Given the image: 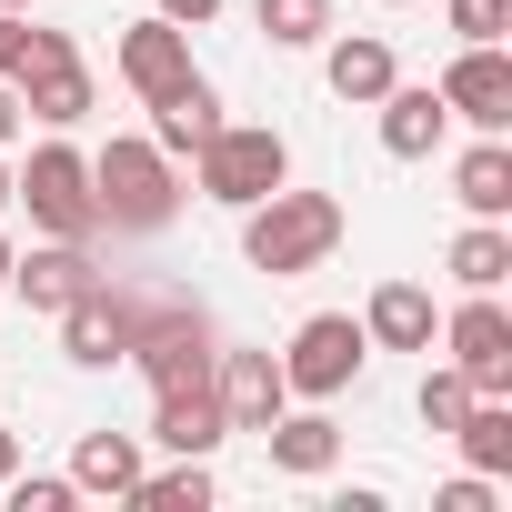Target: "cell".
Listing matches in <instances>:
<instances>
[{
	"instance_id": "cell-1",
	"label": "cell",
	"mask_w": 512,
	"mask_h": 512,
	"mask_svg": "<svg viewBox=\"0 0 512 512\" xmlns=\"http://www.w3.org/2000/svg\"><path fill=\"white\" fill-rule=\"evenodd\" d=\"M332 251H342V201L332 191H262V201L241 211V262L272 272V282L322 272Z\"/></svg>"
},
{
	"instance_id": "cell-2",
	"label": "cell",
	"mask_w": 512,
	"mask_h": 512,
	"mask_svg": "<svg viewBox=\"0 0 512 512\" xmlns=\"http://www.w3.org/2000/svg\"><path fill=\"white\" fill-rule=\"evenodd\" d=\"M91 201H101V231H171V211H181L171 151L161 141H111L91 161Z\"/></svg>"
},
{
	"instance_id": "cell-3",
	"label": "cell",
	"mask_w": 512,
	"mask_h": 512,
	"mask_svg": "<svg viewBox=\"0 0 512 512\" xmlns=\"http://www.w3.org/2000/svg\"><path fill=\"white\" fill-rule=\"evenodd\" d=\"M191 161H201V201H221V211H251L262 191H282V181H292V141H282V131H262V121H221Z\"/></svg>"
},
{
	"instance_id": "cell-4",
	"label": "cell",
	"mask_w": 512,
	"mask_h": 512,
	"mask_svg": "<svg viewBox=\"0 0 512 512\" xmlns=\"http://www.w3.org/2000/svg\"><path fill=\"white\" fill-rule=\"evenodd\" d=\"M131 362L151 372V392H211V362H221L211 312H201V302H141V342H131Z\"/></svg>"
},
{
	"instance_id": "cell-5",
	"label": "cell",
	"mask_w": 512,
	"mask_h": 512,
	"mask_svg": "<svg viewBox=\"0 0 512 512\" xmlns=\"http://www.w3.org/2000/svg\"><path fill=\"white\" fill-rule=\"evenodd\" d=\"M11 201H31V221L51 241H91L101 231V201H91V161L71 141H41L21 171H11Z\"/></svg>"
},
{
	"instance_id": "cell-6",
	"label": "cell",
	"mask_w": 512,
	"mask_h": 512,
	"mask_svg": "<svg viewBox=\"0 0 512 512\" xmlns=\"http://www.w3.org/2000/svg\"><path fill=\"white\" fill-rule=\"evenodd\" d=\"M362 362H372V332L352 312H312L292 332V352H282V382H292V402H332V392L362 382Z\"/></svg>"
},
{
	"instance_id": "cell-7",
	"label": "cell",
	"mask_w": 512,
	"mask_h": 512,
	"mask_svg": "<svg viewBox=\"0 0 512 512\" xmlns=\"http://www.w3.org/2000/svg\"><path fill=\"white\" fill-rule=\"evenodd\" d=\"M11 91H21V111H31V121H51V131L91 121V61L71 51V31H31V41H21Z\"/></svg>"
},
{
	"instance_id": "cell-8",
	"label": "cell",
	"mask_w": 512,
	"mask_h": 512,
	"mask_svg": "<svg viewBox=\"0 0 512 512\" xmlns=\"http://www.w3.org/2000/svg\"><path fill=\"white\" fill-rule=\"evenodd\" d=\"M131 342H141V302L131 292H111V272L61 312V352L81 362V372H111V362H131Z\"/></svg>"
},
{
	"instance_id": "cell-9",
	"label": "cell",
	"mask_w": 512,
	"mask_h": 512,
	"mask_svg": "<svg viewBox=\"0 0 512 512\" xmlns=\"http://www.w3.org/2000/svg\"><path fill=\"white\" fill-rule=\"evenodd\" d=\"M442 352L472 392H512V312L492 292H462V312L442 322Z\"/></svg>"
},
{
	"instance_id": "cell-10",
	"label": "cell",
	"mask_w": 512,
	"mask_h": 512,
	"mask_svg": "<svg viewBox=\"0 0 512 512\" xmlns=\"http://www.w3.org/2000/svg\"><path fill=\"white\" fill-rule=\"evenodd\" d=\"M432 91H442L452 121H472V131H512V61H502V41H462L452 71H442Z\"/></svg>"
},
{
	"instance_id": "cell-11",
	"label": "cell",
	"mask_w": 512,
	"mask_h": 512,
	"mask_svg": "<svg viewBox=\"0 0 512 512\" xmlns=\"http://www.w3.org/2000/svg\"><path fill=\"white\" fill-rule=\"evenodd\" d=\"M211 392H221V422H231V432H272V422L292 412L282 352H221V362H211Z\"/></svg>"
},
{
	"instance_id": "cell-12",
	"label": "cell",
	"mask_w": 512,
	"mask_h": 512,
	"mask_svg": "<svg viewBox=\"0 0 512 512\" xmlns=\"http://www.w3.org/2000/svg\"><path fill=\"white\" fill-rule=\"evenodd\" d=\"M91 282H101V262H91V241H41L31 262H11V292H21L31 312H51V322H61V312H71V302H81Z\"/></svg>"
},
{
	"instance_id": "cell-13",
	"label": "cell",
	"mask_w": 512,
	"mask_h": 512,
	"mask_svg": "<svg viewBox=\"0 0 512 512\" xmlns=\"http://www.w3.org/2000/svg\"><path fill=\"white\" fill-rule=\"evenodd\" d=\"M121 81H131L141 101L181 91V81H191V31H181V21H161V11H151V21H131V31H121Z\"/></svg>"
},
{
	"instance_id": "cell-14",
	"label": "cell",
	"mask_w": 512,
	"mask_h": 512,
	"mask_svg": "<svg viewBox=\"0 0 512 512\" xmlns=\"http://www.w3.org/2000/svg\"><path fill=\"white\" fill-rule=\"evenodd\" d=\"M372 111H382V151H392V161H422V151H442V131H452V111H442L432 81H392Z\"/></svg>"
},
{
	"instance_id": "cell-15",
	"label": "cell",
	"mask_w": 512,
	"mask_h": 512,
	"mask_svg": "<svg viewBox=\"0 0 512 512\" xmlns=\"http://www.w3.org/2000/svg\"><path fill=\"white\" fill-rule=\"evenodd\" d=\"M322 81H332V101H362V111H372V101L402 81V61H392L382 31H342V41L322 51Z\"/></svg>"
},
{
	"instance_id": "cell-16",
	"label": "cell",
	"mask_w": 512,
	"mask_h": 512,
	"mask_svg": "<svg viewBox=\"0 0 512 512\" xmlns=\"http://www.w3.org/2000/svg\"><path fill=\"white\" fill-rule=\"evenodd\" d=\"M452 201H462L472 221H502V211H512V141H502V131H482V141L452 161Z\"/></svg>"
},
{
	"instance_id": "cell-17",
	"label": "cell",
	"mask_w": 512,
	"mask_h": 512,
	"mask_svg": "<svg viewBox=\"0 0 512 512\" xmlns=\"http://www.w3.org/2000/svg\"><path fill=\"white\" fill-rule=\"evenodd\" d=\"M151 432H161L181 462H211V442H231L221 392H151Z\"/></svg>"
},
{
	"instance_id": "cell-18",
	"label": "cell",
	"mask_w": 512,
	"mask_h": 512,
	"mask_svg": "<svg viewBox=\"0 0 512 512\" xmlns=\"http://www.w3.org/2000/svg\"><path fill=\"white\" fill-rule=\"evenodd\" d=\"M362 332H372L382 352H432L442 322H432V292H422V282H382L372 312H362Z\"/></svg>"
},
{
	"instance_id": "cell-19",
	"label": "cell",
	"mask_w": 512,
	"mask_h": 512,
	"mask_svg": "<svg viewBox=\"0 0 512 512\" xmlns=\"http://www.w3.org/2000/svg\"><path fill=\"white\" fill-rule=\"evenodd\" d=\"M211 131H221V91H211L201 71H191L181 91H161V101H151V141H161V151H201Z\"/></svg>"
},
{
	"instance_id": "cell-20",
	"label": "cell",
	"mask_w": 512,
	"mask_h": 512,
	"mask_svg": "<svg viewBox=\"0 0 512 512\" xmlns=\"http://www.w3.org/2000/svg\"><path fill=\"white\" fill-rule=\"evenodd\" d=\"M262 442H272V472H302V482L342 462V422H332V412H282Z\"/></svg>"
},
{
	"instance_id": "cell-21",
	"label": "cell",
	"mask_w": 512,
	"mask_h": 512,
	"mask_svg": "<svg viewBox=\"0 0 512 512\" xmlns=\"http://www.w3.org/2000/svg\"><path fill=\"white\" fill-rule=\"evenodd\" d=\"M452 442H462V462H472V472H492V482H502V472H512V402H502V392H472V412L452 422Z\"/></svg>"
},
{
	"instance_id": "cell-22",
	"label": "cell",
	"mask_w": 512,
	"mask_h": 512,
	"mask_svg": "<svg viewBox=\"0 0 512 512\" xmlns=\"http://www.w3.org/2000/svg\"><path fill=\"white\" fill-rule=\"evenodd\" d=\"M71 482H81V492H111V502H131V482H141V442H131V432H81V452H71Z\"/></svg>"
},
{
	"instance_id": "cell-23",
	"label": "cell",
	"mask_w": 512,
	"mask_h": 512,
	"mask_svg": "<svg viewBox=\"0 0 512 512\" xmlns=\"http://www.w3.org/2000/svg\"><path fill=\"white\" fill-rule=\"evenodd\" d=\"M442 262H452L462 292H502V282H512V231H502V221H472V231L442 251Z\"/></svg>"
},
{
	"instance_id": "cell-24",
	"label": "cell",
	"mask_w": 512,
	"mask_h": 512,
	"mask_svg": "<svg viewBox=\"0 0 512 512\" xmlns=\"http://www.w3.org/2000/svg\"><path fill=\"white\" fill-rule=\"evenodd\" d=\"M251 21H262L272 51H312V41H332V0H251Z\"/></svg>"
},
{
	"instance_id": "cell-25",
	"label": "cell",
	"mask_w": 512,
	"mask_h": 512,
	"mask_svg": "<svg viewBox=\"0 0 512 512\" xmlns=\"http://www.w3.org/2000/svg\"><path fill=\"white\" fill-rule=\"evenodd\" d=\"M131 502H141V512H211V472H201V462L141 472V482H131Z\"/></svg>"
},
{
	"instance_id": "cell-26",
	"label": "cell",
	"mask_w": 512,
	"mask_h": 512,
	"mask_svg": "<svg viewBox=\"0 0 512 512\" xmlns=\"http://www.w3.org/2000/svg\"><path fill=\"white\" fill-rule=\"evenodd\" d=\"M0 492H11V512H71V502H81V482H71V472H11Z\"/></svg>"
},
{
	"instance_id": "cell-27",
	"label": "cell",
	"mask_w": 512,
	"mask_h": 512,
	"mask_svg": "<svg viewBox=\"0 0 512 512\" xmlns=\"http://www.w3.org/2000/svg\"><path fill=\"white\" fill-rule=\"evenodd\" d=\"M462 412H472V382H462L452 362H432V372H422V422H432V432H452Z\"/></svg>"
},
{
	"instance_id": "cell-28",
	"label": "cell",
	"mask_w": 512,
	"mask_h": 512,
	"mask_svg": "<svg viewBox=\"0 0 512 512\" xmlns=\"http://www.w3.org/2000/svg\"><path fill=\"white\" fill-rule=\"evenodd\" d=\"M512 31V0H452V41H502Z\"/></svg>"
},
{
	"instance_id": "cell-29",
	"label": "cell",
	"mask_w": 512,
	"mask_h": 512,
	"mask_svg": "<svg viewBox=\"0 0 512 512\" xmlns=\"http://www.w3.org/2000/svg\"><path fill=\"white\" fill-rule=\"evenodd\" d=\"M432 512H492V472H462V482H442V492H432Z\"/></svg>"
},
{
	"instance_id": "cell-30",
	"label": "cell",
	"mask_w": 512,
	"mask_h": 512,
	"mask_svg": "<svg viewBox=\"0 0 512 512\" xmlns=\"http://www.w3.org/2000/svg\"><path fill=\"white\" fill-rule=\"evenodd\" d=\"M21 41H31V21H21V11H0V81L21 71Z\"/></svg>"
},
{
	"instance_id": "cell-31",
	"label": "cell",
	"mask_w": 512,
	"mask_h": 512,
	"mask_svg": "<svg viewBox=\"0 0 512 512\" xmlns=\"http://www.w3.org/2000/svg\"><path fill=\"white\" fill-rule=\"evenodd\" d=\"M211 11H221V0H161V21H181V31H201Z\"/></svg>"
},
{
	"instance_id": "cell-32",
	"label": "cell",
	"mask_w": 512,
	"mask_h": 512,
	"mask_svg": "<svg viewBox=\"0 0 512 512\" xmlns=\"http://www.w3.org/2000/svg\"><path fill=\"white\" fill-rule=\"evenodd\" d=\"M11 131H21V91L0 81V151H11Z\"/></svg>"
},
{
	"instance_id": "cell-33",
	"label": "cell",
	"mask_w": 512,
	"mask_h": 512,
	"mask_svg": "<svg viewBox=\"0 0 512 512\" xmlns=\"http://www.w3.org/2000/svg\"><path fill=\"white\" fill-rule=\"evenodd\" d=\"M11 472H21V432H11V422H0V482H11Z\"/></svg>"
},
{
	"instance_id": "cell-34",
	"label": "cell",
	"mask_w": 512,
	"mask_h": 512,
	"mask_svg": "<svg viewBox=\"0 0 512 512\" xmlns=\"http://www.w3.org/2000/svg\"><path fill=\"white\" fill-rule=\"evenodd\" d=\"M11 262H21V251H11V241H0V292H11Z\"/></svg>"
},
{
	"instance_id": "cell-35",
	"label": "cell",
	"mask_w": 512,
	"mask_h": 512,
	"mask_svg": "<svg viewBox=\"0 0 512 512\" xmlns=\"http://www.w3.org/2000/svg\"><path fill=\"white\" fill-rule=\"evenodd\" d=\"M0 201H11V161H0Z\"/></svg>"
},
{
	"instance_id": "cell-36",
	"label": "cell",
	"mask_w": 512,
	"mask_h": 512,
	"mask_svg": "<svg viewBox=\"0 0 512 512\" xmlns=\"http://www.w3.org/2000/svg\"><path fill=\"white\" fill-rule=\"evenodd\" d=\"M0 11H31V0H0Z\"/></svg>"
}]
</instances>
